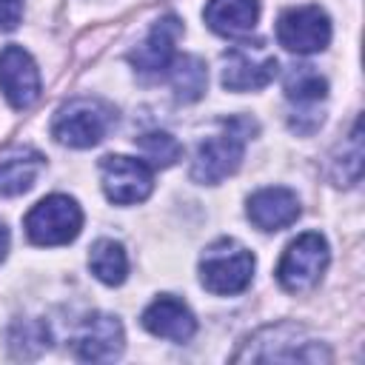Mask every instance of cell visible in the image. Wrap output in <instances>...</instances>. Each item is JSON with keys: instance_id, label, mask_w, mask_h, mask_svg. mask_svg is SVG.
Here are the masks:
<instances>
[{"instance_id": "16", "label": "cell", "mask_w": 365, "mask_h": 365, "mask_svg": "<svg viewBox=\"0 0 365 365\" xmlns=\"http://www.w3.org/2000/svg\"><path fill=\"white\" fill-rule=\"evenodd\" d=\"M43 154L34 148H9L0 154V194L17 197L26 194L37 174L43 171Z\"/></svg>"}, {"instance_id": "22", "label": "cell", "mask_w": 365, "mask_h": 365, "mask_svg": "<svg viewBox=\"0 0 365 365\" xmlns=\"http://www.w3.org/2000/svg\"><path fill=\"white\" fill-rule=\"evenodd\" d=\"M137 148H140L143 160H148L151 168H168L182 157V145L168 131H148V134L137 137Z\"/></svg>"}, {"instance_id": "3", "label": "cell", "mask_w": 365, "mask_h": 365, "mask_svg": "<svg viewBox=\"0 0 365 365\" xmlns=\"http://www.w3.org/2000/svg\"><path fill=\"white\" fill-rule=\"evenodd\" d=\"M114 120H117V111L106 100L74 97L57 108L51 120V137L68 148H91L108 134Z\"/></svg>"}, {"instance_id": "17", "label": "cell", "mask_w": 365, "mask_h": 365, "mask_svg": "<svg viewBox=\"0 0 365 365\" xmlns=\"http://www.w3.org/2000/svg\"><path fill=\"white\" fill-rule=\"evenodd\" d=\"M168 68H171V71H168V80H171L174 97H177L180 103H197V100L205 94L208 68H205V63H202L197 54L174 57Z\"/></svg>"}, {"instance_id": "2", "label": "cell", "mask_w": 365, "mask_h": 365, "mask_svg": "<svg viewBox=\"0 0 365 365\" xmlns=\"http://www.w3.org/2000/svg\"><path fill=\"white\" fill-rule=\"evenodd\" d=\"M222 125H225V131L200 143V148L194 154L191 180L200 185H217L225 177H231L242 163L245 140L257 131V123L248 117H231Z\"/></svg>"}, {"instance_id": "13", "label": "cell", "mask_w": 365, "mask_h": 365, "mask_svg": "<svg viewBox=\"0 0 365 365\" xmlns=\"http://www.w3.org/2000/svg\"><path fill=\"white\" fill-rule=\"evenodd\" d=\"M182 34V23L180 17L174 14H165L160 17L143 43H137V48H131L128 60L137 66V71H163L171 66L174 60V48H177V40Z\"/></svg>"}, {"instance_id": "19", "label": "cell", "mask_w": 365, "mask_h": 365, "mask_svg": "<svg viewBox=\"0 0 365 365\" xmlns=\"http://www.w3.org/2000/svg\"><path fill=\"white\" fill-rule=\"evenodd\" d=\"M285 97L297 106H317L328 94V80L314 66H291L282 80Z\"/></svg>"}, {"instance_id": "8", "label": "cell", "mask_w": 365, "mask_h": 365, "mask_svg": "<svg viewBox=\"0 0 365 365\" xmlns=\"http://www.w3.org/2000/svg\"><path fill=\"white\" fill-rule=\"evenodd\" d=\"M100 180H103V191L114 205H134L143 202L151 188H154V177L151 168L143 160L125 157V154H108L100 160Z\"/></svg>"}, {"instance_id": "23", "label": "cell", "mask_w": 365, "mask_h": 365, "mask_svg": "<svg viewBox=\"0 0 365 365\" xmlns=\"http://www.w3.org/2000/svg\"><path fill=\"white\" fill-rule=\"evenodd\" d=\"M288 125L297 131V134H314L319 125H322V111H317L314 106H302L299 111H294L288 117Z\"/></svg>"}, {"instance_id": "21", "label": "cell", "mask_w": 365, "mask_h": 365, "mask_svg": "<svg viewBox=\"0 0 365 365\" xmlns=\"http://www.w3.org/2000/svg\"><path fill=\"white\" fill-rule=\"evenodd\" d=\"M48 345V328L40 319H14L9 328V351L17 359H34Z\"/></svg>"}, {"instance_id": "6", "label": "cell", "mask_w": 365, "mask_h": 365, "mask_svg": "<svg viewBox=\"0 0 365 365\" xmlns=\"http://www.w3.org/2000/svg\"><path fill=\"white\" fill-rule=\"evenodd\" d=\"M83 228V211L77 200L51 194L26 214V234L34 245H66Z\"/></svg>"}, {"instance_id": "10", "label": "cell", "mask_w": 365, "mask_h": 365, "mask_svg": "<svg viewBox=\"0 0 365 365\" xmlns=\"http://www.w3.org/2000/svg\"><path fill=\"white\" fill-rule=\"evenodd\" d=\"M71 345H74V354L86 362H111L123 354L125 334L117 317L94 311L83 317V322L74 328Z\"/></svg>"}, {"instance_id": "15", "label": "cell", "mask_w": 365, "mask_h": 365, "mask_svg": "<svg viewBox=\"0 0 365 365\" xmlns=\"http://www.w3.org/2000/svg\"><path fill=\"white\" fill-rule=\"evenodd\" d=\"M259 17V0H208L205 23L222 37L251 34Z\"/></svg>"}, {"instance_id": "11", "label": "cell", "mask_w": 365, "mask_h": 365, "mask_svg": "<svg viewBox=\"0 0 365 365\" xmlns=\"http://www.w3.org/2000/svg\"><path fill=\"white\" fill-rule=\"evenodd\" d=\"M0 91L14 108H29L40 97V71L23 46H6L0 51Z\"/></svg>"}, {"instance_id": "12", "label": "cell", "mask_w": 365, "mask_h": 365, "mask_svg": "<svg viewBox=\"0 0 365 365\" xmlns=\"http://www.w3.org/2000/svg\"><path fill=\"white\" fill-rule=\"evenodd\" d=\"M248 220L259 231H282L299 217V200L291 188L268 185L248 197Z\"/></svg>"}, {"instance_id": "7", "label": "cell", "mask_w": 365, "mask_h": 365, "mask_svg": "<svg viewBox=\"0 0 365 365\" xmlns=\"http://www.w3.org/2000/svg\"><path fill=\"white\" fill-rule=\"evenodd\" d=\"M277 74V57L262 43L231 46L222 54V86L228 91L265 88Z\"/></svg>"}, {"instance_id": "4", "label": "cell", "mask_w": 365, "mask_h": 365, "mask_svg": "<svg viewBox=\"0 0 365 365\" xmlns=\"http://www.w3.org/2000/svg\"><path fill=\"white\" fill-rule=\"evenodd\" d=\"M251 274H254V254L231 237L214 240L200 257V279L211 294L220 297L240 294L251 285Z\"/></svg>"}, {"instance_id": "25", "label": "cell", "mask_w": 365, "mask_h": 365, "mask_svg": "<svg viewBox=\"0 0 365 365\" xmlns=\"http://www.w3.org/2000/svg\"><path fill=\"white\" fill-rule=\"evenodd\" d=\"M6 251H9V228L0 222V262L6 259Z\"/></svg>"}, {"instance_id": "1", "label": "cell", "mask_w": 365, "mask_h": 365, "mask_svg": "<svg viewBox=\"0 0 365 365\" xmlns=\"http://www.w3.org/2000/svg\"><path fill=\"white\" fill-rule=\"evenodd\" d=\"M231 359L234 362H331V351L302 325L277 322L251 334Z\"/></svg>"}, {"instance_id": "24", "label": "cell", "mask_w": 365, "mask_h": 365, "mask_svg": "<svg viewBox=\"0 0 365 365\" xmlns=\"http://www.w3.org/2000/svg\"><path fill=\"white\" fill-rule=\"evenodd\" d=\"M23 20V0H0V31H14Z\"/></svg>"}, {"instance_id": "18", "label": "cell", "mask_w": 365, "mask_h": 365, "mask_svg": "<svg viewBox=\"0 0 365 365\" xmlns=\"http://www.w3.org/2000/svg\"><path fill=\"white\" fill-rule=\"evenodd\" d=\"M88 268L91 274L106 285H120L128 274V257L125 248L114 240H97L88 251Z\"/></svg>"}, {"instance_id": "20", "label": "cell", "mask_w": 365, "mask_h": 365, "mask_svg": "<svg viewBox=\"0 0 365 365\" xmlns=\"http://www.w3.org/2000/svg\"><path fill=\"white\" fill-rule=\"evenodd\" d=\"M362 174V123L356 120L345 143L331 157V180L336 185H354Z\"/></svg>"}, {"instance_id": "9", "label": "cell", "mask_w": 365, "mask_h": 365, "mask_svg": "<svg viewBox=\"0 0 365 365\" xmlns=\"http://www.w3.org/2000/svg\"><path fill=\"white\" fill-rule=\"evenodd\" d=\"M277 40L294 54H317L331 43V20L319 6L288 9L277 20Z\"/></svg>"}, {"instance_id": "14", "label": "cell", "mask_w": 365, "mask_h": 365, "mask_svg": "<svg viewBox=\"0 0 365 365\" xmlns=\"http://www.w3.org/2000/svg\"><path fill=\"white\" fill-rule=\"evenodd\" d=\"M143 328L171 342H188L197 334V319L185 302L171 294H163L143 311Z\"/></svg>"}, {"instance_id": "5", "label": "cell", "mask_w": 365, "mask_h": 365, "mask_svg": "<svg viewBox=\"0 0 365 365\" xmlns=\"http://www.w3.org/2000/svg\"><path fill=\"white\" fill-rule=\"evenodd\" d=\"M328 259H331V251H328L325 237L317 231H305L297 240H291L288 248L282 251L279 265H277V279L291 294L311 291L322 279Z\"/></svg>"}]
</instances>
